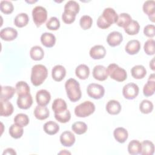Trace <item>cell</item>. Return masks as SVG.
Listing matches in <instances>:
<instances>
[{
    "instance_id": "obj_26",
    "label": "cell",
    "mask_w": 155,
    "mask_h": 155,
    "mask_svg": "<svg viewBox=\"0 0 155 155\" xmlns=\"http://www.w3.org/2000/svg\"><path fill=\"white\" fill-rule=\"evenodd\" d=\"M131 76L134 79H140L145 76L147 74V70L144 66L142 65H137L131 68Z\"/></svg>"
},
{
    "instance_id": "obj_27",
    "label": "cell",
    "mask_w": 155,
    "mask_h": 155,
    "mask_svg": "<svg viewBox=\"0 0 155 155\" xmlns=\"http://www.w3.org/2000/svg\"><path fill=\"white\" fill-rule=\"evenodd\" d=\"M44 131L45 133L49 135H54L56 134L59 130V125L52 120L47 122L43 126Z\"/></svg>"
},
{
    "instance_id": "obj_21",
    "label": "cell",
    "mask_w": 155,
    "mask_h": 155,
    "mask_svg": "<svg viewBox=\"0 0 155 155\" xmlns=\"http://www.w3.org/2000/svg\"><path fill=\"white\" fill-rule=\"evenodd\" d=\"M41 42L42 44L47 48L53 47L56 43V37L51 33L45 32L41 36Z\"/></svg>"
},
{
    "instance_id": "obj_38",
    "label": "cell",
    "mask_w": 155,
    "mask_h": 155,
    "mask_svg": "<svg viewBox=\"0 0 155 155\" xmlns=\"http://www.w3.org/2000/svg\"><path fill=\"white\" fill-rule=\"evenodd\" d=\"M140 30L139 24L137 21L132 20L131 22L124 28V31L128 35H137Z\"/></svg>"
},
{
    "instance_id": "obj_6",
    "label": "cell",
    "mask_w": 155,
    "mask_h": 155,
    "mask_svg": "<svg viewBox=\"0 0 155 155\" xmlns=\"http://www.w3.org/2000/svg\"><path fill=\"white\" fill-rule=\"evenodd\" d=\"M33 20L37 27L43 24L47 19V11L42 6H36L32 10Z\"/></svg>"
},
{
    "instance_id": "obj_34",
    "label": "cell",
    "mask_w": 155,
    "mask_h": 155,
    "mask_svg": "<svg viewBox=\"0 0 155 155\" xmlns=\"http://www.w3.org/2000/svg\"><path fill=\"white\" fill-rule=\"evenodd\" d=\"M141 149V143L137 140H132L128 145V151L129 154L132 155L140 154Z\"/></svg>"
},
{
    "instance_id": "obj_8",
    "label": "cell",
    "mask_w": 155,
    "mask_h": 155,
    "mask_svg": "<svg viewBox=\"0 0 155 155\" xmlns=\"http://www.w3.org/2000/svg\"><path fill=\"white\" fill-rule=\"evenodd\" d=\"M139 91V87L134 83H128L124 85L122 89V94L127 99H133L136 98Z\"/></svg>"
},
{
    "instance_id": "obj_36",
    "label": "cell",
    "mask_w": 155,
    "mask_h": 155,
    "mask_svg": "<svg viewBox=\"0 0 155 155\" xmlns=\"http://www.w3.org/2000/svg\"><path fill=\"white\" fill-rule=\"evenodd\" d=\"M132 21L131 16L126 13H122L118 15L116 24L120 27L125 28Z\"/></svg>"
},
{
    "instance_id": "obj_2",
    "label": "cell",
    "mask_w": 155,
    "mask_h": 155,
    "mask_svg": "<svg viewBox=\"0 0 155 155\" xmlns=\"http://www.w3.org/2000/svg\"><path fill=\"white\" fill-rule=\"evenodd\" d=\"M65 88L70 101L75 102L81 98L82 92L80 85L76 79L73 78L68 79L65 83Z\"/></svg>"
},
{
    "instance_id": "obj_35",
    "label": "cell",
    "mask_w": 155,
    "mask_h": 155,
    "mask_svg": "<svg viewBox=\"0 0 155 155\" xmlns=\"http://www.w3.org/2000/svg\"><path fill=\"white\" fill-rule=\"evenodd\" d=\"M16 92V89L12 86H1V99L9 100L12 98Z\"/></svg>"
},
{
    "instance_id": "obj_3",
    "label": "cell",
    "mask_w": 155,
    "mask_h": 155,
    "mask_svg": "<svg viewBox=\"0 0 155 155\" xmlns=\"http://www.w3.org/2000/svg\"><path fill=\"white\" fill-rule=\"evenodd\" d=\"M48 76V70L45 66L36 64L32 67L31 72V82L36 87L41 85Z\"/></svg>"
},
{
    "instance_id": "obj_22",
    "label": "cell",
    "mask_w": 155,
    "mask_h": 155,
    "mask_svg": "<svg viewBox=\"0 0 155 155\" xmlns=\"http://www.w3.org/2000/svg\"><path fill=\"white\" fill-rule=\"evenodd\" d=\"M121 109L120 104L116 100H110L106 105L107 111L112 115L118 114L120 112Z\"/></svg>"
},
{
    "instance_id": "obj_4",
    "label": "cell",
    "mask_w": 155,
    "mask_h": 155,
    "mask_svg": "<svg viewBox=\"0 0 155 155\" xmlns=\"http://www.w3.org/2000/svg\"><path fill=\"white\" fill-rule=\"evenodd\" d=\"M108 75L117 82H123L127 78V73L125 69L116 64H110L107 68Z\"/></svg>"
},
{
    "instance_id": "obj_13",
    "label": "cell",
    "mask_w": 155,
    "mask_h": 155,
    "mask_svg": "<svg viewBox=\"0 0 155 155\" xmlns=\"http://www.w3.org/2000/svg\"><path fill=\"white\" fill-rule=\"evenodd\" d=\"M143 12L148 15L149 19L153 22H154L155 16V2L153 0L146 1L142 7Z\"/></svg>"
},
{
    "instance_id": "obj_20",
    "label": "cell",
    "mask_w": 155,
    "mask_h": 155,
    "mask_svg": "<svg viewBox=\"0 0 155 155\" xmlns=\"http://www.w3.org/2000/svg\"><path fill=\"white\" fill-rule=\"evenodd\" d=\"M140 49V43L138 40L132 39L129 41L125 47V51L131 55L137 54Z\"/></svg>"
},
{
    "instance_id": "obj_44",
    "label": "cell",
    "mask_w": 155,
    "mask_h": 155,
    "mask_svg": "<svg viewBox=\"0 0 155 155\" xmlns=\"http://www.w3.org/2000/svg\"><path fill=\"white\" fill-rule=\"evenodd\" d=\"M93 24V19L91 16L88 15L82 16L79 21V24L83 30H88L91 28Z\"/></svg>"
},
{
    "instance_id": "obj_17",
    "label": "cell",
    "mask_w": 155,
    "mask_h": 155,
    "mask_svg": "<svg viewBox=\"0 0 155 155\" xmlns=\"http://www.w3.org/2000/svg\"><path fill=\"white\" fill-rule=\"evenodd\" d=\"M66 75V70L61 65H55L51 70V76L54 81L60 82L64 79Z\"/></svg>"
},
{
    "instance_id": "obj_16",
    "label": "cell",
    "mask_w": 155,
    "mask_h": 155,
    "mask_svg": "<svg viewBox=\"0 0 155 155\" xmlns=\"http://www.w3.org/2000/svg\"><path fill=\"white\" fill-rule=\"evenodd\" d=\"M155 91V80L154 74L150 75L147 82L144 85L143 88V93L145 96L148 97L152 96Z\"/></svg>"
},
{
    "instance_id": "obj_25",
    "label": "cell",
    "mask_w": 155,
    "mask_h": 155,
    "mask_svg": "<svg viewBox=\"0 0 155 155\" xmlns=\"http://www.w3.org/2000/svg\"><path fill=\"white\" fill-rule=\"evenodd\" d=\"M75 74L80 79L85 80L89 76L90 69L85 64H80L76 68Z\"/></svg>"
},
{
    "instance_id": "obj_5",
    "label": "cell",
    "mask_w": 155,
    "mask_h": 155,
    "mask_svg": "<svg viewBox=\"0 0 155 155\" xmlns=\"http://www.w3.org/2000/svg\"><path fill=\"white\" fill-rule=\"evenodd\" d=\"M94 111V104L91 101H86L75 107L74 114L79 117H86L93 114Z\"/></svg>"
},
{
    "instance_id": "obj_12",
    "label": "cell",
    "mask_w": 155,
    "mask_h": 155,
    "mask_svg": "<svg viewBox=\"0 0 155 155\" xmlns=\"http://www.w3.org/2000/svg\"><path fill=\"white\" fill-rule=\"evenodd\" d=\"M107 68L102 65H96L93 70V78L99 81H104L108 78Z\"/></svg>"
},
{
    "instance_id": "obj_18",
    "label": "cell",
    "mask_w": 155,
    "mask_h": 155,
    "mask_svg": "<svg viewBox=\"0 0 155 155\" xmlns=\"http://www.w3.org/2000/svg\"><path fill=\"white\" fill-rule=\"evenodd\" d=\"M16 103L19 108L23 110L28 109L33 104L32 96L30 93L27 95L18 96Z\"/></svg>"
},
{
    "instance_id": "obj_42",
    "label": "cell",
    "mask_w": 155,
    "mask_h": 155,
    "mask_svg": "<svg viewBox=\"0 0 155 155\" xmlns=\"http://www.w3.org/2000/svg\"><path fill=\"white\" fill-rule=\"evenodd\" d=\"M55 119L61 123H67L71 119V113L68 110H66L59 113H54Z\"/></svg>"
},
{
    "instance_id": "obj_10",
    "label": "cell",
    "mask_w": 155,
    "mask_h": 155,
    "mask_svg": "<svg viewBox=\"0 0 155 155\" xmlns=\"http://www.w3.org/2000/svg\"><path fill=\"white\" fill-rule=\"evenodd\" d=\"M1 38L5 41H11L15 39L18 36V31L12 27H5L0 31Z\"/></svg>"
},
{
    "instance_id": "obj_7",
    "label": "cell",
    "mask_w": 155,
    "mask_h": 155,
    "mask_svg": "<svg viewBox=\"0 0 155 155\" xmlns=\"http://www.w3.org/2000/svg\"><path fill=\"white\" fill-rule=\"evenodd\" d=\"M87 92L90 97L94 99H99L104 96L105 89L104 87L100 84L91 83L88 85Z\"/></svg>"
},
{
    "instance_id": "obj_19",
    "label": "cell",
    "mask_w": 155,
    "mask_h": 155,
    "mask_svg": "<svg viewBox=\"0 0 155 155\" xmlns=\"http://www.w3.org/2000/svg\"><path fill=\"white\" fill-rule=\"evenodd\" d=\"M1 101V111L0 115L2 116L7 117L12 114L13 113L14 108L12 104L8 100L0 99Z\"/></svg>"
},
{
    "instance_id": "obj_24",
    "label": "cell",
    "mask_w": 155,
    "mask_h": 155,
    "mask_svg": "<svg viewBox=\"0 0 155 155\" xmlns=\"http://www.w3.org/2000/svg\"><path fill=\"white\" fill-rule=\"evenodd\" d=\"M34 115L35 117L39 120H45L49 116L50 111L45 106L38 105L35 108Z\"/></svg>"
},
{
    "instance_id": "obj_46",
    "label": "cell",
    "mask_w": 155,
    "mask_h": 155,
    "mask_svg": "<svg viewBox=\"0 0 155 155\" xmlns=\"http://www.w3.org/2000/svg\"><path fill=\"white\" fill-rule=\"evenodd\" d=\"M46 27L50 30H57L60 27V22L56 17H51L47 22Z\"/></svg>"
},
{
    "instance_id": "obj_48",
    "label": "cell",
    "mask_w": 155,
    "mask_h": 155,
    "mask_svg": "<svg viewBox=\"0 0 155 155\" xmlns=\"http://www.w3.org/2000/svg\"><path fill=\"white\" fill-rule=\"evenodd\" d=\"M75 18H76V15H74L65 12H64V13L62 15V19L63 22L67 24L73 23L75 21Z\"/></svg>"
},
{
    "instance_id": "obj_30",
    "label": "cell",
    "mask_w": 155,
    "mask_h": 155,
    "mask_svg": "<svg viewBox=\"0 0 155 155\" xmlns=\"http://www.w3.org/2000/svg\"><path fill=\"white\" fill-rule=\"evenodd\" d=\"M16 92L18 96L27 95L30 94V88L28 84L25 81H19L15 86Z\"/></svg>"
},
{
    "instance_id": "obj_40",
    "label": "cell",
    "mask_w": 155,
    "mask_h": 155,
    "mask_svg": "<svg viewBox=\"0 0 155 155\" xmlns=\"http://www.w3.org/2000/svg\"><path fill=\"white\" fill-rule=\"evenodd\" d=\"M139 110L143 114L150 113L153 110V104L150 101L144 99L139 104Z\"/></svg>"
},
{
    "instance_id": "obj_43",
    "label": "cell",
    "mask_w": 155,
    "mask_h": 155,
    "mask_svg": "<svg viewBox=\"0 0 155 155\" xmlns=\"http://www.w3.org/2000/svg\"><path fill=\"white\" fill-rule=\"evenodd\" d=\"M1 11L6 15L10 14L13 12L14 7L11 1H1L0 2Z\"/></svg>"
},
{
    "instance_id": "obj_39",
    "label": "cell",
    "mask_w": 155,
    "mask_h": 155,
    "mask_svg": "<svg viewBox=\"0 0 155 155\" xmlns=\"http://www.w3.org/2000/svg\"><path fill=\"white\" fill-rule=\"evenodd\" d=\"M87 125L84 122H76L71 125V130L77 134H82L87 131Z\"/></svg>"
},
{
    "instance_id": "obj_49",
    "label": "cell",
    "mask_w": 155,
    "mask_h": 155,
    "mask_svg": "<svg viewBox=\"0 0 155 155\" xmlns=\"http://www.w3.org/2000/svg\"><path fill=\"white\" fill-rule=\"evenodd\" d=\"M2 154L3 155H4V154H16V153L13 148H8L4 151Z\"/></svg>"
},
{
    "instance_id": "obj_31",
    "label": "cell",
    "mask_w": 155,
    "mask_h": 155,
    "mask_svg": "<svg viewBox=\"0 0 155 155\" xmlns=\"http://www.w3.org/2000/svg\"><path fill=\"white\" fill-rule=\"evenodd\" d=\"M29 21L28 15L25 13H19L16 16L14 19L15 25L19 28H22L26 26Z\"/></svg>"
},
{
    "instance_id": "obj_47",
    "label": "cell",
    "mask_w": 155,
    "mask_h": 155,
    "mask_svg": "<svg viewBox=\"0 0 155 155\" xmlns=\"http://www.w3.org/2000/svg\"><path fill=\"white\" fill-rule=\"evenodd\" d=\"M155 27L153 24H149L146 25L143 28L144 35L148 38H153L155 34Z\"/></svg>"
},
{
    "instance_id": "obj_41",
    "label": "cell",
    "mask_w": 155,
    "mask_h": 155,
    "mask_svg": "<svg viewBox=\"0 0 155 155\" xmlns=\"http://www.w3.org/2000/svg\"><path fill=\"white\" fill-rule=\"evenodd\" d=\"M14 122L15 124L24 127L28 124L29 118L28 116L24 113H19L14 117Z\"/></svg>"
},
{
    "instance_id": "obj_37",
    "label": "cell",
    "mask_w": 155,
    "mask_h": 155,
    "mask_svg": "<svg viewBox=\"0 0 155 155\" xmlns=\"http://www.w3.org/2000/svg\"><path fill=\"white\" fill-rule=\"evenodd\" d=\"M8 133L11 137L14 139L21 138L24 133L23 127L16 124H13L10 127Z\"/></svg>"
},
{
    "instance_id": "obj_9",
    "label": "cell",
    "mask_w": 155,
    "mask_h": 155,
    "mask_svg": "<svg viewBox=\"0 0 155 155\" xmlns=\"http://www.w3.org/2000/svg\"><path fill=\"white\" fill-rule=\"evenodd\" d=\"M51 100L50 93L46 90H39L36 94V101L39 105L46 106Z\"/></svg>"
},
{
    "instance_id": "obj_51",
    "label": "cell",
    "mask_w": 155,
    "mask_h": 155,
    "mask_svg": "<svg viewBox=\"0 0 155 155\" xmlns=\"http://www.w3.org/2000/svg\"><path fill=\"white\" fill-rule=\"evenodd\" d=\"M59 154H71L70 152H68V151H66V150H64V151H61L60 153H59Z\"/></svg>"
},
{
    "instance_id": "obj_33",
    "label": "cell",
    "mask_w": 155,
    "mask_h": 155,
    "mask_svg": "<svg viewBox=\"0 0 155 155\" xmlns=\"http://www.w3.org/2000/svg\"><path fill=\"white\" fill-rule=\"evenodd\" d=\"M80 7L79 4L75 1H68L64 6V12L76 15L79 13Z\"/></svg>"
},
{
    "instance_id": "obj_32",
    "label": "cell",
    "mask_w": 155,
    "mask_h": 155,
    "mask_svg": "<svg viewBox=\"0 0 155 155\" xmlns=\"http://www.w3.org/2000/svg\"><path fill=\"white\" fill-rule=\"evenodd\" d=\"M141 152L142 155H152L154 152V146L153 143L148 140H143L141 142Z\"/></svg>"
},
{
    "instance_id": "obj_23",
    "label": "cell",
    "mask_w": 155,
    "mask_h": 155,
    "mask_svg": "<svg viewBox=\"0 0 155 155\" xmlns=\"http://www.w3.org/2000/svg\"><path fill=\"white\" fill-rule=\"evenodd\" d=\"M113 136L116 141L123 143L127 140L128 133L125 128L123 127H117L114 130Z\"/></svg>"
},
{
    "instance_id": "obj_29",
    "label": "cell",
    "mask_w": 155,
    "mask_h": 155,
    "mask_svg": "<svg viewBox=\"0 0 155 155\" xmlns=\"http://www.w3.org/2000/svg\"><path fill=\"white\" fill-rule=\"evenodd\" d=\"M30 56L34 61H41L44 56V50L40 46H33L30 50Z\"/></svg>"
},
{
    "instance_id": "obj_11",
    "label": "cell",
    "mask_w": 155,
    "mask_h": 155,
    "mask_svg": "<svg viewBox=\"0 0 155 155\" xmlns=\"http://www.w3.org/2000/svg\"><path fill=\"white\" fill-rule=\"evenodd\" d=\"M122 41L123 36L122 33L116 31H114L109 33L107 38V42L108 44L112 47L120 45Z\"/></svg>"
},
{
    "instance_id": "obj_50",
    "label": "cell",
    "mask_w": 155,
    "mask_h": 155,
    "mask_svg": "<svg viewBox=\"0 0 155 155\" xmlns=\"http://www.w3.org/2000/svg\"><path fill=\"white\" fill-rule=\"evenodd\" d=\"M150 67L151 68L152 70L154 71V58L152 59V60L150 62Z\"/></svg>"
},
{
    "instance_id": "obj_1",
    "label": "cell",
    "mask_w": 155,
    "mask_h": 155,
    "mask_svg": "<svg viewBox=\"0 0 155 155\" xmlns=\"http://www.w3.org/2000/svg\"><path fill=\"white\" fill-rule=\"evenodd\" d=\"M118 15L116 11L110 7L105 8L102 14L99 16L97 20V25L102 29H106L110 27L113 24L116 23Z\"/></svg>"
},
{
    "instance_id": "obj_15",
    "label": "cell",
    "mask_w": 155,
    "mask_h": 155,
    "mask_svg": "<svg viewBox=\"0 0 155 155\" xmlns=\"http://www.w3.org/2000/svg\"><path fill=\"white\" fill-rule=\"evenodd\" d=\"M89 54L90 57L93 59H101L105 57L106 50L103 45H96L91 48Z\"/></svg>"
},
{
    "instance_id": "obj_14",
    "label": "cell",
    "mask_w": 155,
    "mask_h": 155,
    "mask_svg": "<svg viewBox=\"0 0 155 155\" xmlns=\"http://www.w3.org/2000/svg\"><path fill=\"white\" fill-rule=\"evenodd\" d=\"M60 142L61 143L67 147H71L75 142L76 138L74 135L70 131H64L60 136Z\"/></svg>"
},
{
    "instance_id": "obj_45",
    "label": "cell",
    "mask_w": 155,
    "mask_h": 155,
    "mask_svg": "<svg viewBox=\"0 0 155 155\" xmlns=\"http://www.w3.org/2000/svg\"><path fill=\"white\" fill-rule=\"evenodd\" d=\"M155 41L153 39H150L147 40L143 45V49L145 53L148 55H153L155 53L154 49Z\"/></svg>"
},
{
    "instance_id": "obj_28",
    "label": "cell",
    "mask_w": 155,
    "mask_h": 155,
    "mask_svg": "<svg viewBox=\"0 0 155 155\" xmlns=\"http://www.w3.org/2000/svg\"><path fill=\"white\" fill-rule=\"evenodd\" d=\"M67 109L65 101L61 98H57L54 100L52 104V110L54 113H59Z\"/></svg>"
}]
</instances>
